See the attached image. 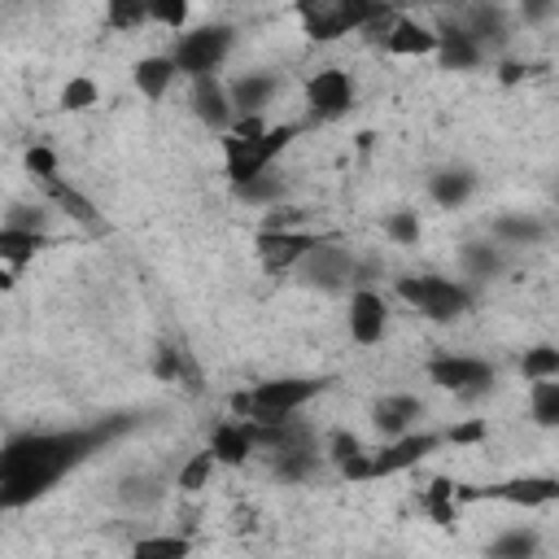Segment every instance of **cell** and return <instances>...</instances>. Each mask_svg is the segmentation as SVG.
<instances>
[{"label":"cell","mask_w":559,"mask_h":559,"mask_svg":"<svg viewBox=\"0 0 559 559\" xmlns=\"http://www.w3.org/2000/svg\"><path fill=\"white\" fill-rule=\"evenodd\" d=\"M493 236H498V245H537L546 236V223L533 214H507L493 223Z\"/></svg>","instance_id":"27"},{"label":"cell","mask_w":559,"mask_h":559,"mask_svg":"<svg viewBox=\"0 0 559 559\" xmlns=\"http://www.w3.org/2000/svg\"><path fill=\"white\" fill-rule=\"evenodd\" d=\"M533 550H537V537L524 533V528H515V533L489 542V555H502V559H507V555H520V559H524V555H533Z\"/></svg>","instance_id":"37"},{"label":"cell","mask_w":559,"mask_h":559,"mask_svg":"<svg viewBox=\"0 0 559 559\" xmlns=\"http://www.w3.org/2000/svg\"><path fill=\"white\" fill-rule=\"evenodd\" d=\"M192 13V0H148V22L162 31H183Z\"/></svg>","instance_id":"33"},{"label":"cell","mask_w":559,"mask_h":559,"mask_svg":"<svg viewBox=\"0 0 559 559\" xmlns=\"http://www.w3.org/2000/svg\"><path fill=\"white\" fill-rule=\"evenodd\" d=\"M100 432H17L0 445V511L31 507L61 476H70L92 450Z\"/></svg>","instance_id":"1"},{"label":"cell","mask_w":559,"mask_h":559,"mask_svg":"<svg viewBox=\"0 0 559 559\" xmlns=\"http://www.w3.org/2000/svg\"><path fill=\"white\" fill-rule=\"evenodd\" d=\"M528 411L542 428H555L559 424V376H542V380H528Z\"/></svg>","instance_id":"25"},{"label":"cell","mask_w":559,"mask_h":559,"mask_svg":"<svg viewBox=\"0 0 559 559\" xmlns=\"http://www.w3.org/2000/svg\"><path fill=\"white\" fill-rule=\"evenodd\" d=\"M463 271L472 280H489L502 271V245H489V240H476L463 249Z\"/></svg>","instance_id":"31"},{"label":"cell","mask_w":559,"mask_h":559,"mask_svg":"<svg viewBox=\"0 0 559 559\" xmlns=\"http://www.w3.org/2000/svg\"><path fill=\"white\" fill-rule=\"evenodd\" d=\"M135 555L140 559H175V555H188V542L183 537H140L135 542Z\"/></svg>","instance_id":"36"},{"label":"cell","mask_w":559,"mask_h":559,"mask_svg":"<svg viewBox=\"0 0 559 559\" xmlns=\"http://www.w3.org/2000/svg\"><path fill=\"white\" fill-rule=\"evenodd\" d=\"M393 293L432 323H454L459 314L472 310V284L450 275H402Z\"/></svg>","instance_id":"5"},{"label":"cell","mask_w":559,"mask_h":559,"mask_svg":"<svg viewBox=\"0 0 559 559\" xmlns=\"http://www.w3.org/2000/svg\"><path fill=\"white\" fill-rule=\"evenodd\" d=\"M205 450L214 454L218 467H240V463L253 454V428H249V419H240V415L218 419V424L210 428V445H205Z\"/></svg>","instance_id":"15"},{"label":"cell","mask_w":559,"mask_h":559,"mask_svg":"<svg viewBox=\"0 0 559 559\" xmlns=\"http://www.w3.org/2000/svg\"><path fill=\"white\" fill-rule=\"evenodd\" d=\"M105 26L118 35L148 26V0H105Z\"/></svg>","instance_id":"29"},{"label":"cell","mask_w":559,"mask_h":559,"mask_svg":"<svg viewBox=\"0 0 559 559\" xmlns=\"http://www.w3.org/2000/svg\"><path fill=\"white\" fill-rule=\"evenodd\" d=\"M44 249V231L39 227H22V223H0V262L22 271L35 253Z\"/></svg>","instance_id":"21"},{"label":"cell","mask_w":559,"mask_h":559,"mask_svg":"<svg viewBox=\"0 0 559 559\" xmlns=\"http://www.w3.org/2000/svg\"><path fill=\"white\" fill-rule=\"evenodd\" d=\"M13 288H17V271L0 262V293H13Z\"/></svg>","instance_id":"40"},{"label":"cell","mask_w":559,"mask_h":559,"mask_svg":"<svg viewBox=\"0 0 559 559\" xmlns=\"http://www.w3.org/2000/svg\"><path fill=\"white\" fill-rule=\"evenodd\" d=\"M520 371L528 380H542V376H559V349L555 345H533L524 358H520Z\"/></svg>","instance_id":"34"},{"label":"cell","mask_w":559,"mask_h":559,"mask_svg":"<svg viewBox=\"0 0 559 559\" xmlns=\"http://www.w3.org/2000/svg\"><path fill=\"white\" fill-rule=\"evenodd\" d=\"M175 79H179V70H175L170 52H148V57H140V61L131 66V83H135L140 96H148V100H162Z\"/></svg>","instance_id":"18"},{"label":"cell","mask_w":559,"mask_h":559,"mask_svg":"<svg viewBox=\"0 0 559 559\" xmlns=\"http://www.w3.org/2000/svg\"><path fill=\"white\" fill-rule=\"evenodd\" d=\"M328 459L345 480H371V450H362L354 432H336L328 445Z\"/></svg>","instance_id":"22"},{"label":"cell","mask_w":559,"mask_h":559,"mask_svg":"<svg viewBox=\"0 0 559 559\" xmlns=\"http://www.w3.org/2000/svg\"><path fill=\"white\" fill-rule=\"evenodd\" d=\"M297 122H266L262 114H236L227 131H218V148H223V175L231 179V188L258 179L262 170H271V162L297 140Z\"/></svg>","instance_id":"2"},{"label":"cell","mask_w":559,"mask_h":559,"mask_svg":"<svg viewBox=\"0 0 559 559\" xmlns=\"http://www.w3.org/2000/svg\"><path fill=\"white\" fill-rule=\"evenodd\" d=\"M345 328H349V336H354L362 349L380 345V341H384V332H389V301H384L376 288H362V284H358V288L349 293Z\"/></svg>","instance_id":"11"},{"label":"cell","mask_w":559,"mask_h":559,"mask_svg":"<svg viewBox=\"0 0 559 559\" xmlns=\"http://www.w3.org/2000/svg\"><path fill=\"white\" fill-rule=\"evenodd\" d=\"M480 437H485V424H480V419H472V424H459V428L441 432V441H450V445H472V441H480Z\"/></svg>","instance_id":"38"},{"label":"cell","mask_w":559,"mask_h":559,"mask_svg":"<svg viewBox=\"0 0 559 559\" xmlns=\"http://www.w3.org/2000/svg\"><path fill=\"white\" fill-rule=\"evenodd\" d=\"M319 393H323V380H314V376H280V380H262V384L236 393L231 411L253 424H280V419H293Z\"/></svg>","instance_id":"4"},{"label":"cell","mask_w":559,"mask_h":559,"mask_svg":"<svg viewBox=\"0 0 559 559\" xmlns=\"http://www.w3.org/2000/svg\"><path fill=\"white\" fill-rule=\"evenodd\" d=\"M323 236H314L310 227H262L253 236V253L262 262L266 275H284V271H297L301 258L319 245Z\"/></svg>","instance_id":"9"},{"label":"cell","mask_w":559,"mask_h":559,"mask_svg":"<svg viewBox=\"0 0 559 559\" xmlns=\"http://www.w3.org/2000/svg\"><path fill=\"white\" fill-rule=\"evenodd\" d=\"M22 170H26L35 183H52V179H61V157H57L52 144H26Z\"/></svg>","instance_id":"30"},{"label":"cell","mask_w":559,"mask_h":559,"mask_svg":"<svg viewBox=\"0 0 559 559\" xmlns=\"http://www.w3.org/2000/svg\"><path fill=\"white\" fill-rule=\"evenodd\" d=\"M275 92H280V74H258V70H245L227 83L231 114H266Z\"/></svg>","instance_id":"16"},{"label":"cell","mask_w":559,"mask_h":559,"mask_svg":"<svg viewBox=\"0 0 559 559\" xmlns=\"http://www.w3.org/2000/svg\"><path fill=\"white\" fill-rule=\"evenodd\" d=\"M57 105H61L66 114H83V109L100 105V87H96V79H87V74H74V79H66V87H61Z\"/></svg>","instance_id":"32"},{"label":"cell","mask_w":559,"mask_h":559,"mask_svg":"<svg viewBox=\"0 0 559 559\" xmlns=\"http://www.w3.org/2000/svg\"><path fill=\"white\" fill-rule=\"evenodd\" d=\"M384 236L393 245H419V214L415 210H393L384 218Z\"/></svg>","instance_id":"35"},{"label":"cell","mask_w":559,"mask_h":559,"mask_svg":"<svg viewBox=\"0 0 559 559\" xmlns=\"http://www.w3.org/2000/svg\"><path fill=\"white\" fill-rule=\"evenodd\" d=\"M441 445V432H397V437H384L380 450H371V480L380 476H397V472H411L415 463H424L432 450Z\"/></svg>","instance_id":"10"},{"label":"cell","mask_w":559,"mask_h":559,"mask_svg":"<svg viewBox=\"0 0 559 559\" xmlns=\"http://www.w3.org/2000/svg\"><path fill=\"white\" fill-rule=\"evenodd\" d=\"M424 511L432 515V524H454V515H459V485L445 480V476H437L424 489Z\"/></svg>","instance_id":"28"},{"label":"cell","mask_w":559,"mask_h":559,"mask_svg":"<svg viewBox=\"0 0 559 559\" xmlns=\"http://www.w3.org/2000/svg\"><path fill=\"white\" fill-rule=\"evenodd\" d=\"M476 192V175L467 166H441L428 175V197L441 205V210H459L467 197Z\"/></svg>","instance_id":"19"},{"label":"cell","mask_w":559,"mask_h":559,"mask_svg":"<svg viewBox=\"0 0 559 559\" xmlns=\"http://www.w3.org/2000/svg\"><path fill=\"white\" fill-rule=\"evenodd\" d=\"M293 13L306 39L328 44L341 35H358L376 17L393 13V4L389 0H293Z\"/></svg>","instance_id":"3"},{"label":"cell","mask_w":559,"mask_h":559,"mask_svg":"<svg viewBox=\"0 0 559 559\" xmlns=\"http://www.w3.org/2000/svg\"><path fill=\"white\" fill-rule=\"evenodd\" d=\"M432 57L441 61V70H476L480 57H485V48L476 44V35L467 26H441Z\"/></svg>","instance_id":"17"},{"label":"cell","mask_w":559,"mask_h":559,"mask_svg":"<svg viewBox=\"0 0 559 559\" xmlns=\"http://www.w3.org/2000/svg\"><path fill=\"white\" fill-rule=\"evenodd\" d=\"M214 472H218L214 454H210V450H197V454H188L183 467L175 472V489H179V493H201V489H210Z\"/></svg>","instance_id":"26"},{"label":"cell","mask_w":559,"mask_h":559,"mask_svg":"<svg viewBox=\"0 0 559 559\" xmlns=\"http://www.w3.org/2000/svg\"><path fill=\"white\" fill-rule=\"evenodd\" d=\"M175 48H170V61L179 70V79H201V74H218V66L231 57V26L223 22H205V26H192V31H175Z\"/></svg>","instance_id":"6"},{"label":"cell","mask_w":559,"mask_h":559,"mask_svg":"<svg viewBox=\"0 0 559 559\" xmlns=\"http://www.w3.org/2000/svg\"><path fill=\"white\" fill-rule=\"evenodd\" d=\"M489 493L511 502V507H546V502L559 498V480L555 476H524V480H507V485H498Z\"/></svg>","instance_id":"23"},{"label":"cell","mask_w":559,"mask_h":559,"mask_svg":"<svg viewBox=\"0 0 559 559\" xmlns=\"http://www.w3.org/2000/svg\"><path fill=\"white\" fill-rule=\"evenodd\" d=\"M559 9V0H520V17L524 22H550Z\"/></svg>","instance_id":"39"},{"label":"cell","mask_w":559,"mask_h":559,"mask_svg":"<svg viewBox=\"0 0 559 559\" xmlns=\"http://www.w3.org/2000/svg\"><path fill=\"white\" fill-rule=\"evenodd\" d=\"M424 376H428L437 389H445V393H463V397L485 393V389L493 384V367H489V358L454 354V349L432 354V358L424 362Z\"/></svg>","instance_id":"8"},{"label":"cell","mask_w":559,"mask_h":559,"mask_svg":"<svg viewBox=\"0 0 559 559\" xmlns=\"http://www.w3.org/2000/svg\"><path fill=\"white\" fill-rule=\"evenodd\" d=\"M371 415H376V428H380L384 437H397V432H411V424L424 415V406H419V397H411V393H384Z\"/></svg>","instance_id":"20"},{"label":"cell","mask_w":559,"mask_h":559,"mask_svg":"<svg viewBox=\"0 0 559 559\" xmlns=\"http://www.w3.org/2000/svg\"><path fill=\"white\" fill-rule=\"evenodd\" d=\"M354 74L349 70H336V66H323L306 79V118L310 122H336L354 109Z\"/></svg>","instance_id":"7"},{"label":"cell","mask_w":559,"mask_h":559,"mask_svg":"<svg viewBox=\"0 0 559 559\" xmlns=\"http://www.w3.org/2000/svg\"><path fill=\"white\" fill-rule=\"evenodd\" d=\"M380 44H384L389 57H432L437 52V31L424 26L419 17H397L393 13V22L384 26Z\"/></svg>","instance_id":"13"},{"label":"cell","mask_w":559,"mask_h":559,"mask_svg":"<svg viewBox=\"0 0 559 559\" xmlns=\"http://www.w3.org/2000/svg\"><path fill=\"white\" fill-rule=\"evenodd\" d=\"M44 192H48V201H52L66 218H74V223H83V227H96V223H100L96 205H92V201H87V197L66 179V175H61V179H52V183H44Z\"/></svg>","instance_id":"24"},{"label":"cell","mask_w":559,"mask_h":559,"mask_svg":"<svg viewBox=\"0 0 559 559\" xmlns=\"http://www.w3.org/2000/svg\"><path fill=\"white\" fill-rule=\"evenodd\" d=\"M301 275H306V284H319V288H341V284H349L354 280V271H358V262H354V253L345 249V245H332V240H319L306 258H301V266H297Z\"/></svg>","instance_id":"12"},{"label":"cell","mask_w":559,"mask_h":559,"mask_svg":"<svg viewBox=\"0 0 559 559\" xmlns=\"http://www.w3.org/2000/svg\"><path fill=\"white\" fill-rule=\"evenodd\" d=\"M192 114H197V122L201 127H210V131H227L231 127V100H227V83L218 79V74H201V79H192Z\"/></svg>","instance_id":"14"}]
</instances>
